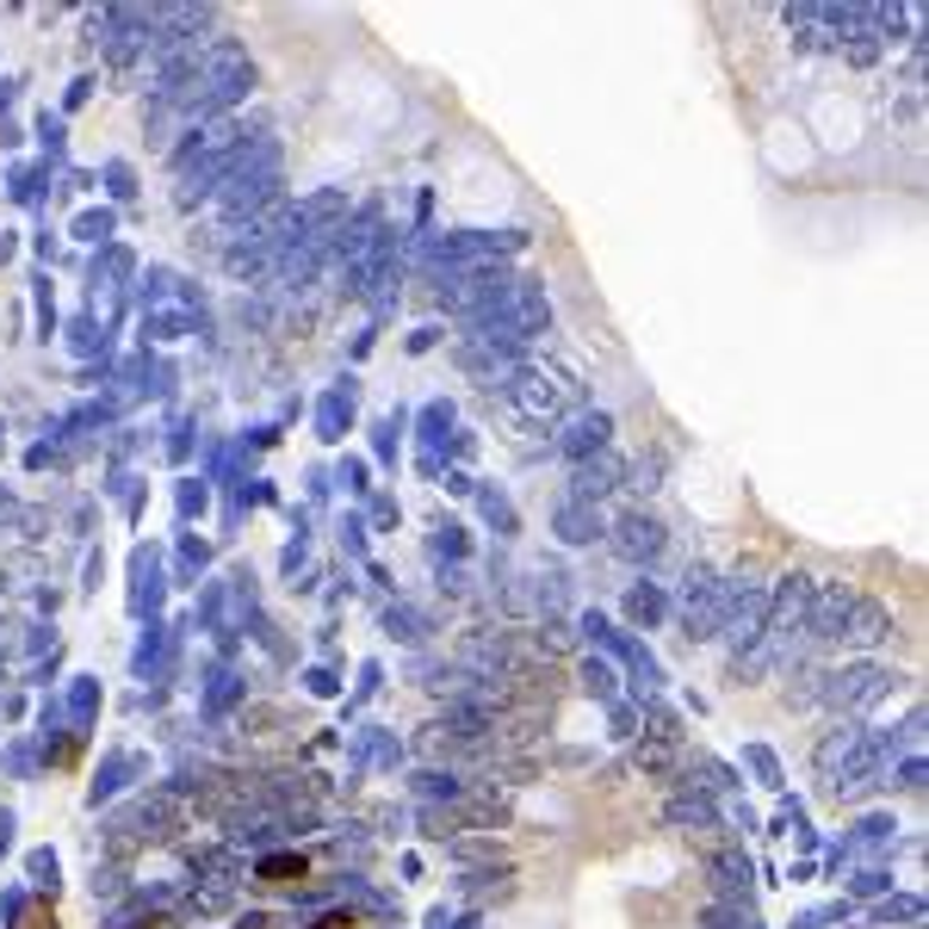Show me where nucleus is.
<instances>
[{"instance_id":"7ed1b4c3","label":"nucleus","mask_w":929,"mask_h":929,"mask_svg":"<svg viewBox=\"0 0 929 929\" xmlns=\"http://www.w3.org/2000/svg\"><path fill=\"white\" fill-rule=\"evenodd\" d=\"M316 929H360V923H353V917H323Z\"/></svg>"},{"instance_id":"f257e3e1","label":"nucleus","mask_w":929,"mask_h":929,"mask_svg":"<svg viewBox=\"0 0 929 929\" xmlns=\"http://www.w3.org/2000/svg\"><path fill=\"white\" fill-rule=\"evenodd\" d=\"M261 880H273V886L304 880V862H298V855H273V862H261Z\"/></svg>"},{"instance_id":"f03ea898","label":"nucleus","mask_w":929,"mask_h":929,"mask_svg":"<svg viewBox=\"0 0 929 929\" xmlns=\"http://www.w3.org/2000/svg\"><path fill=\"white\" fill-rule=\"evenodd\" d=\"M19 929H56V911H50V905H32V911H25V923Z\"/></svg>"},{"instance_id":"20e7f679","label":"nucleus","mask_w":929,"mask_h":929,"mask_svg":"<svg viewBox=\"0 0 929 929\" xmlns=\"http://www.w3.org/2000/svg\"><path fill=\"white\" fill-rule=\"evenodd\" d=\"M142 929H168V923H161V917H156V923H142Z\"/></svg>"}]
</instances>
